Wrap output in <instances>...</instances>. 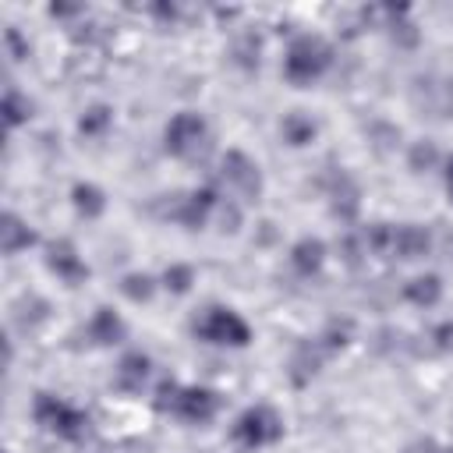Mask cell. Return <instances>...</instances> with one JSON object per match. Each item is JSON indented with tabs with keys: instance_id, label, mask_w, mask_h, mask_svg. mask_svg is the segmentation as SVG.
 Listing matches in <instances>:
<instances>
[{
	"instance_id": "7a4b0ae2",
	"label": "cell",
	"mask_w": 453,
	"mask_h": 453,
	"mask_svg": "<svg viewBox=\"0 0 453 453\" xmlns=\"http://www.w3.org/2000/svg\"><path fill=\"white\" fill-rule=\"evenodd\" d=\"M329 60H333V50L319 35H301V39L290 42L283 71H287V78L294 85H308V81H315L329 67Z\"/></svg>"
},
{
	"instance_id": "5b68a950",
	"label": "cell",
	"mask_w": 453,
	"mask_h": 453,
	"mask_svg": "<svg viewBox=\"0 0 453 453\" xmlns=\"http://www.w3.org/2000/svg\"><path fill=\"white\" fill-rule=\"evenodd\" d=\"M205 149H209V127L198 113L184 110L166 124V152L180 159H202Z\"/></svg>"
},
{
	"instance_id": "9c48e42d",
	"label": "cell",
	"mask_w": 453,
	"mask_h": 453,
	"mask_svg": "<svg viewBox=\"0 0 453 453\" xmlns=\"http://www.w3.org/2000/svg\"><path fill=\"white\" fill-rule=\"evenodd\" d=\"M88 340L92 343H99V347H110V343H120L124 340V322L110 311V308H99L96 315H92V322H88Z\"/></svg>"
},
{
	"instance_id": "8fae6325",
	"label": "cell",
	"mask_w": 453,
	"mask_h": 453,
	"mask_svg": "<svg viewBox=\"0 0 453 453\" xmlns=\"http://www.w3.org/2000/svg\"><path fill=\"white\" fill-rule=\"evenodd\" d=\"M216 205V191L212 188H202V191H191L184 198V205L177 209V219H184L188 226H202V219L209 216V209Z\"/></svg>"
},
{
	"instance_id": "ffe728a7",
	"label": "cell",
	"mask_w": 453,
	"mask_h": 453,
	"mask_svg": "<svg viewBox=\"0 0 453 453\" xmlns=\"http://www.w3.org/2000/svg\"><path fill=\"white\" fill-rule=\"evenodd\" d=\"M106 120H110V110H106V106H96V110H88V117H81V131L92 134V131H99Z\"/></svg>"
},
{
	"instance_id": "d6986e66",
	"label": "cell",
	"mask_w": 453,
	"mask_h": 453,
	"mask_svg": "<svg viewBox=\"0 0 453 453\" xmlns=\"http://www.w3.org/2000/svg\"><path fill=\"white\" fill-rule=\"evenodd\" d=\"M188 283H191V269H188V265H173V269H166V287H173L177 294H184Z\"/></svg>"
},
{
	"instance_id": "30bf717a",
	"label": "cell",
	"mask_w": 453,
	"mask_h": 453,
	"mask_svg": "<svg viewBox=\"0 0 453 453\" xmlns=\"http://www.w3.org/2000/svg\"><path fill=\"white\" fill-rule=\"evenodd\" d=\"M145 379H149V357L145 354H127L120 361V368H117V389L138 393L145 386Z\"/></svg>"
},
{
	"instance_id": "e0dca14e",
	"label": "cell",
	"mask_w": 453,
	"mask_h": 453,
	"mask_svg": "<svg viewBox=\"0 0 453 453\" xmlns=\"http://www.w3.org/2000/svg\"><path fill=\"white\" fill-rule=\"evenodd\" d=\"M28 110H32V103L21 99L14 88H7V96H4V117H7V124H11V127L21 124V120L28 117Z\"/></svg>"
},
{
	"instance_id": "4fadbf2b",
	"label": "cell",
	"mask_w": 453,
	"mask_h": 453,
	"mask_svg": "<svg viewBox=\"0 0 453 453\" xmlns=\"http://www.w3.org/2000/svg\"><path fill=\"white\" fill-rule=\"evenodd\" d=\"M0 234H4V251L7 255H14V251H21V248H28L32 241H35V234L14 216V212H7L4 216V226H0Z\"/></svg>"
},
{
	"instance_id": "ba28073f",
	"label": "cell",
	"mask_w": 453,
	"mask_h": 453,
	"mask_svg": "<svg viewBox=\"0 0 453 453\" xmlns=\"http://www.w3.org/2000/svg\"><path fill=\"white\" fill-rule=\"evenodd\" d=\"M50 269H53L60 280H67V283H78V280L88 276V265L78 258V251H74L71 241H53V244H50Z\"/></svg>"
},
{
	"instance_id": "ac0fdd59",
	"label": "cell",
	"mask_w": 453,
	"mask_h": 453,
	"mask_svg": "<svg viewBox=\"0 0 453 453\" xmlns=\"http://www.w3.org/2000/svg\"><path fill=\"white\" fill-rule=\"evenodd\" d=\"M124 294L134 301H149L152 297V280L149 276H127L124 280Z\"/></svg>"
},
{
	"instance_id": "52a82bcc",
	"label": "cell",
	"mask_w": 453,
	"mask_h": 453,
	"mask_svg": "<svg viewBox=\"0 0 453 453\" xmlns=\"http://www.w3.org/2000/svg\"><path fill=\"white\" fill-rule=\"evenodd\" d=\"M223 180H226L234 191H241L244 198H255V195H258V188H262L258 166H255L244 152H230V156L223 159Z\"/></svg>"
},
{
	"instance_id": "2e32d148",
	"label": "cell",
	"mask_w": 453,
	"mask_h": 453,
	"mask_svg": "<svg viewBox=\"0 0 453 453\" xmlns=\"http://www.w3.org/2000/svg\"><path fill=\"white\" fill-rule=\"evenodd\" d=\"M283 134H287V142H290V145H304V142H311L315 124H311L304 113H290V117L283 120Z\"/></svg>"
},
{
	"instance_id": "3957f363",
	"label": "cell",
	"mask_w": 453,
	"mask_h": 453,
	"mask_svg": "<svg viewBox=\"0 0 453 453\" xmlns=\"http://www.w3.org/2000/svg\"><path fill=\"white\" fill-rule=\"evenodd\" d=\"M195 336H202L209 343H219V347H244L251 340V329L234 308L212 304L195 319Z\"/></svg>"
},
{
	"instance_id": "44dd1931",
	"label": "cell",
	"mask_w": 453,
	"mask_h": 453,
	"mask_svg": "<svg viewBox=\"0 0 453 453\" xmlns=\"http://www.w3.org/2000/svg\"><path fill=\"white\" fill-rule=\"evenodd\" d=\"M435 340H439V350H453V322L439 326L435 329Z\"/></svg>"
},
{
	"instance_id": "5bb4252c",
	"label": "cell",
	"mask_w": 453,
	"mask_h": 453,
	"mask_svg": "<svg viewBox=\"0 0 453 453\" xmlns=\"http://www.w3.org/2000/svg\"><path fill=\"white\" fill-rule=\"evenodd\" d=\"M74 209L81 212V216H99L103 209H106V198H103V191L96 188V184H74Z\"/></svg>"
},
{
	"instance_id": "8992f818",
	"label": "cell",
	"mask_w": 453,
	"mask_h": 453,
	"mask_svg": "<svg viewBox=\"0 0 453 453\" xmlns=\"http://www.w3.org/2000/svg\"><path fill=\"white\" fill-rule=\"evenodd\" d=\"M283 435V421L273 407H248L237 421H234V442L244 446V449H258V446H269Z\"/></svg>"
},
{
	"instance_id": "6da1fadb",
	"label": "cell",
	"mask_w": 453,
	"mask_h": 453,
	"mask_svg": "<svg viewBox=\"0 0 453 453\" xmlns=\"http://www.w3.org/2000/svg\"><path fill=\"white\" fill-rule=\"evenodd\" d=\"M32 414H35V421H39L46 432H53V435H60V439H67V442H78V439H85V432H88V418H85L78 407H71L67 400L53 396V393H39Z\"/></svg>"
},
{
	"instance_id": "603a6c76",
	"label": "cell",
	"mask_w": 453,
	"mask_h": 453,
	"mask_svg": "<svg viewBox=\"0 0 453 453\" xmlns=\"http://www.w3.org/2000/svg\"><path fill=\"white\" fill-rule=\"evenodd\" d=\"M446 191L453 195V156H449V163H446Z\"/></svg>"
},
{
	"instance_id": "9a60e30c",
	"label": "cell",
	"mask_w": 453,
	"mask_h": 453,
	"mask_svg": "<svg viewBox=\"0 0 453 453\" xmlns=\"http://www.w3.org/2000/svg\"><path fill=\"white\" fill-rule=\"evenodd\" d=\"M403 294H407V301H414V304H435L439 294H442V283H439V276H418V280L407 283Z\"/></svg>"
},
{
	"instance_id": "7c38bea8",
	"label": "cell",
	"mask_w": 453,
	"mask_h": 453,
	"mask_svg": "<svg viewBox=\"0 0 453 453\" xmlns=\"http://www.w3.org/2000/svg\"><path fill=\"white\" fill-rule=\"evenodd\" d=\"M322 258H326V244L322 241H315V237H304V241H297L294 244V251H290V262H294V269L297 273H315L319 265H322Z\"/></svg>"
},
{
	"instance_id": "277c9868",
	"label": "cell",
	"mask_w": 453,
	"mask_h": 453,
	"mask_svg": "<svg viewBox=\"0 0 453 453\" xmlns=\"http://www.w3.org/2000/svg\"><path fill=\"white\" fill-rule=\"evenodd\" d=\"M156 403H159L163 411L170 407L173 414H180L184 421H195V425L209 421V418L216 414V407H219V400H216L212 389H202V386L177 389L173 382H163V386H159V400H156Z\"/></svg>"
},
{
	"instance_id": "7402d4cb",
	"label": "cell",
	"mask_w": 453,
	"mask_h": 453,
	"mask_svg": "<svg viewBox=\"0 0 453 453\" xmlns=\"http://www.w3.org/2000/svg\"><path fill=\"white\" fill-rule=\"evenodd\" d=\"M411 453H453V449H439L432 439H425V442H418V446H411Z\"/></svg>"
}]
</instances>
